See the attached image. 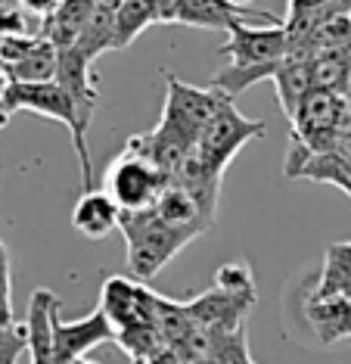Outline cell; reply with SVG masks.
<instances>
[{
  "label": "cell",
  "mask_w": 351,
  "mask_h": 364,
  "mask_svg": "<svg viewBox=\"0 0 351 364\" xmlns=\"http://www.w3.org/2000/svg\"><path fill=\"white\" fill-rule=\"evenodd\" d=\"M156 22H162L156 0H119V10H115V50L131 47Z\"/></svg>",
  "instance_id": "obj_19"
},
{
  "label": "cell",
  "mask_w": 351,
  "mask_h": 364,
  "mask_svg": "<svg viewBox=\"0 0 351 364\" xmlns=\"http://www.w3.org/2000/svg\"><path fill=\"white\" fill-rule=\"evenodd\" d=\"M224 100L227 97L218 94L212 85L196 87L174 75H165V106L156 125H162L165 131H171V134H178L180 140L196 146L199 134L215 119V112L224 106Z\"/></svg>",
  "instance_id": "obj_3"
},
{
  "label": "cell",
  "mask_w": 351,
  "mask_h": 364,
  "mask_svg": "<svg viewBox=\"0 0 351 364\" xmlns=\"http://www.w3.org/2000/svg\"><path fill=\"white\" fill-rule=\"evenodd\" d=\"M168 187V178L156 168L146 156L124 146L106 168L103 190L115 200L122 212H146L158 203V196Z\"/></svg>",
  "instance_id": "obj_2"
},
{
  "label": "cell",
  "mask_w": 351,
  "mask_h": 364,
  "mask_svg": "<svg viewBox=\"0 0 351 364\" xmlns=\"http://www.w3.org/2000/svg\"><path fill=\"white\" fill-rule=\"evenodd\" d=\"M252 305H255V299H249V296H233V293H224V289L212 287V289H205L202 296L190 299L187 311L199 330H205V333H212V336H221V333H237V330H242V318L249 314Z\"/></svg>",
  "instance_id": "obj_10"
},
{
  "label": "cell",
  "mask_w": 351,
  "mask_h": 364,
  "mask_svg": "<svg viewBox=\"0 0 351 364\" xmlns=\"http://www.w3.org/2000/svg\"><path fill=\"white\" fill-rule=\"evenodd\" d=\"M4 106L10 115L25 109V112L40 115V119L60 122V125L69 128L72 137H75V128H78L72 97L65 94L60 81H47V85H16V81H10V87L4 94Z\"/></svg>",
  "instance_id": "obj_8"
},
{
  "label": "cell",
  "mask_w": 351,
  "mask_h": 364,
  "mask_svg": "<svg viewBox=\"0 0 351 364\" xmlns=\"http://www.w3.org/2000/svg\"><path fill=\"white\" fill-rule=\"evenodd\" d=\"M348 19H351V10H348Z\"/></svg>",
  "instance_id": "obj_34"
},
{
  "label": "cell",
  "mask_w": 351,
  "mask_h": 364,
  "mask_svg": "<svg viewBox=\"0 0 351 364\" xmlns=\"http://www.w3.org/2000/svg\"><path fill=\"white\" fill-rule=\"evenodd\" d=\"M308 296H314V299H351V240L348 243H333L327 250L320 277Z\"/></svg>",
  "instance_id": "obj_15"
},
{
  "label": "cell",
  "mask_w": 351,
  "mask_h": 364,
  "mask_svg": "<svg viewBox=\"0 0 351 364\" xmlns=\"http://www.w3.org/2000/svg\"><path fill=\"white\" fill-rule=\"evenodd\" d=\"M115 10H119V0H99L97 13L90 16L87 28L81 31L78 44H75V50L81 56H87L90 63H94L99 53L115 50Z\"/></svg>",
  "instance_id": "obj_17"
},
{
  "label": "cell",
  "mask_w": 351,
  "mask_h": 364,
  "mask_svg": "<svg viewBox=\"0 0 351 364\" xmlns=\"http://www.w3.org/2000/svg\"><path fill=\"white\" fill-rule=\"evenodd\" d=\"M122 221V209L106 190H87L78 196L72 209V228L87 240H103L109 237Z\"/></svg>",
  "instance_id": "obj_12"
},
{
  "label": "cell",
  "mask_w": 351,
  "mask_h": 364,
  "mask_svg": "<svg viewBox=\"0 0 351 364\" xmlns=\"http://www.w3.org/2000/svg\"><path fill=\"white\" fill-rule=\"evenodd\" d=\"M333 0H289V16H311L320 10H330Z\"/></svg>",
  "instance_id": "obj_26"
},
{
  "label": "cell",
  "mask_w": 351,
  "mask_h": 364,
  "mask_svg": "<svg viewBox=\"0 0 351 364\" xmlns=\"http://www.w3.org/2000/svg\"><path fill=\"white\" fill-rule=\"evenodd\" d=\"M53 333H56V364H75L85 358L90 349H97L99 343H115V330L99 305L81 321H63L56 314Z\"/></svg>",
  "instance_id": "obj_9"
},
{
  "label": "cell",
  "mask_w": 351,
  "mask_h": 364,
  "mask_svg": "<svg viewBox=\"0 0 351 364\" xmlns=\"http://www.w3.org/2000/svg\"><path fill=\"white\" fill-rule=\"evenodd\" d=\"M13 324V271H0V330Z\"/></svg>",
  "instance_id": "obj_24"
},
{
  "label": "cell",
  "mask_w": 351,
  "mask_h": 364,
  "mask_svg": "<svg viewBox=\"0 0 351 364\" xmlns=\"http://www.w3.org/2000/svg\"><path fill=\"white\" fill-rule=\"evenodd\" d=\"M190 364H218V361L208 358V355H205V358H196V361H190Z\"/></svg>",
  "instance_id": "obj_32"
},
{
  "label": "cell",
  "mask_w": 351,
  "mask_h": 364,
  "mask_svg": "<svg viewBox=\"0 0 351 364\" xmlns=\"http://www.w3.org/2000/svg\"><path fill=\"white\" fill-rule=\"evenodd\" d=\"M274 85H277V100H280V106H283V112H286V119L292 122V115L298 112L302 100L314 90V81H311V60L289 53L286 60H283V65L277 69V75H274Z\"/></svg>",
  "instance_id": "obj_16"
},
{
  "label": "cell",
  "mask_w": 351,
  "mask_h": 364,
  "mask_svg": "<svg viewBox=\"0 0 351 364\" xmlns=\"http://www.w3.org/2000/svg\"><path fill=\"white\" fill-rule=\"evenodd\" d=\"M221 56H227L230 65H239V69H280L289 56L286 26L283 22L252 26L249 19H239L237 26H230Z\"/></svg>",
  "instance_id": "obj_5"
},
{
  "label": "cell",
  "mask_w": 351,
  "mask_h": 364,
  "mask_svg": "<svg viewBox=\"0 0 351 364\" xmlns=\"http://www.w3.org/2000/svg\"><path fill=\"white\" fill-rule=\"evenodd\" d=\"M156 299L158 293H153L146 284L122 274L106 277L103 289H99V309L109 318L115 333L156 324Z\"/></svg>",
  "instance_id": "obj_6"
},
{
  "label": "cell",
  "mask_w": 351,
  "mask_h": 364,
  "mask_svg": "<svg viewBox=\"0 0 351 364\" xmlns=\"http://www.w3.org/2000/svg\"><path fill=\"white\" fill-rule=\"evenodd\" d=\"M6 87H10V78H6V75H4V69H0V128H6V125H10V119H13V115L6 112V106H4Z\"/></svg>",
  "instance_id": "obj_28"
},
{
  "label": "cell",
  "mask_w": 351,
  "mask_h": 364,
  "mask_svg": "<svg viewBox=\"0 0 351 364\" xmlns=\"http://www.w3.org/2000/svg\"><path fill=\"white\" fill-rule=\"evenodd\" d=\"M178 4H180V0H156L162 22H174V10H178Z\"/></svg>",
  "instance_id": "obj_29"
},
{
  "label": "cell",
  "mask_w": 351,
  "mask_h": 364,
  "mask_svg": "<svg viewBox=\"0 0 351 364\" xmlns=\"http://www.w3.org/2000/svg\"><path fill=\"white\" fill-rule=\"evenodd\" d=\"M227 4L233 6V10H242V13H246V10H249V6H252V4H255V0H227ZM249 13H252V10H249Z\"/></svg>",
  "instance_id": "obj_31"
},
{
  "label": "cell",
  "mask_w": 351,
  "mask_h": 364,
  "mask_svg": "<svg viewBox=\"0 0 351 364\" xmlns=\"http://www.w3.org/2000/svg\"><path fill=\"white\" fill-rule=\"evenodd\" d=\"M153 209L158 212V218H162L171 230H178L187 243H193L196 237H202L205 230L215 225L218 200H208V196H199L187 187L168 184Z\"/></svg>",
  "instance_id": "obj_7"
},
{
  "label": "cell",
  "mask_w": 351,
  "mask_h": 364,
  "mask_svg": "<svg viewBox=\"0 0 351 364\" xmlns=\"http://www.w3.org/2000/svg\"><path fill=\"white\" fill-rule=\"evenodd\" d=\"M63 302L50 289H35L28 299V318H25V336H28V358L31 364H56V333L53 321Z\"/></svg>",
  "instance_id": "obj_11"
},
{
  "label": "cell",
  "mask_w": 351,
  "mask_h": 364,
  "mask_svg": "<svg viewBox=\"0 0 351 364\" xmlns=\"http://www.w3.org/2000/svg\"><path fill=\"white\" fill-rule=\"evenodd\" d=\"M25 352H28L25 324H13V327L0 330V364H19Z\"/></svg>",
  "instance_id": "obj_23"
},
{
  "label": "cell",
  "mask_w": 351,
  "mask_h": 364,
  "mask_svg": "<svg viewBox=\"0 0 351 364\" xmlns=\"http://www.w3.org/2000/svg\"><path fill=\"white\" fill-rule=\"evenodd\" d=\"M146 364H187V361H183L180 355L171 349V346H162V349H158V352H156V355H153V358H149Z\"/></svg>",
  "instance_id": "obj_27"
},
{
  "label": "cell",
  "mask_w": 351,
  "mask_h": 364,
  "mask_svg": "<svg viewBox=\"0 0 351 364\" xmlns=\"http://www.w3.org/2000/svg\"><path fill=\"white\" fill-rule=\"evenodd\" d=\"M0 271H10V252H6L4 240H0Z\"/></svg>",
  "instance_id": "obj_30"
},
{
  "label": "cell",
  "mask_w": 351,
  "mask_h": 364,
  "mask_svg": "<svg viewBox=\"0 0 351 364\" xmlns=\"http://www.w3.org/2000/svg\"><path fill=\"white\" fill-rule=\"evenodd\" d=\"M208 358H215L218 364H255L252 358H249V346H246V333H242V330L215 336Z\"/></svg>",
  "instance_id": "obj_21"
},
{
  "label": "cell",
  "mask_w": 351,
  "mask_h": 364,
  "mask_svg": "<svg viewBox=\"0 0 351 364\" xmlns=\"http://www.w3.org/2000/svg\"><path fill=\"white\" fill-rule=\"evenodd\" d=\"M119 230L124 234V250H128V268L134 280L146 284L158 271L178 255L187 240L178 230H171L158 218L156 209L146 212H122Z\"/></svg>",
  "instance_id": "obj_1"
},
{
  "label": "cell",
  "mask_w": 351,
  "mask_h": 364,
  "mask_svg": "<svg viewBox=\"0 0 351 364\" xmlns=\"http://www.w3.org/2000/svg\"><path fill=\"white\" fill-rule=\"evenodd\" d=\"M215 287L233 296H249L255 299V280H252V268L246 262H227L215 271Z\"/></svg>",
  "instance_id": "obj_20"
},
{
  "label": "cell",
  "mask_w": 351,
  "mask_h": 364,
  "mask_svg": "<svg viewBox=\"0 0 351 364\" xmlns=\"http://www.w3.org/2000/svg\"><path fill=\"white\" fill-rule=\"evenodd\" d=\"M75 364H94V361H85V358H81V361H75Z\"/></svg>",
  "instance_id": "obj_33"
},
{
  "label": "cell",
  "mask_w": 351,
  "mask_h": 364,
  "mask_svg": "<svg viewBox=\"0 0 351 364\" xmlns=\"http://www.w3.org/2000/svg\"><path fill=\"white\" fill-rule=\"evenodd\" d=\"M56 72H60V50L47 38H40V44L25 60L6 65L4 75L16 85H47V81H56Z\"/></svg>",
  "instance_id": "obj_18"
},
{
  "label": "cell",
  "mask_w": 351,
  "mask_h": 364,
  "mask_svg": "<svg viewBox=\"0 0 351 364\" xmlns=\"http://www.w3.org/2000/svg\"><path fill=\"white\" fill-rule=\"evenodd\" d=\"M97 4L99 0H63L60 10L38 26V35L47 38L56 50L75 47L81 38V31L87 28L90 16L97 13Z\"/></svg>",
  "instance_id": "obj_13"
},
{
  "label": "cell",
  "mask_w": 351,
  "mask_h": 364,
  "mask_svg": "<svg viewBox=\"0 0 351 364\" xmlns=\"http://www.w3.org/2000/svg\"><path fill=\"white\" fill-rule=\"evenodd\" d=\"M267 125L258 119H246L233 100H224V106L215 112V119L205 125V131L199 134V144H196V153L202 156V162L208 165L212 171L224 175L227 165L237 159V153L249 140H258L264 137Z\"/></svg>",
  "instance_id": "obj_4"
},
{
  "label": "cell",
  "mask_w": 351,
  "mask_h": 364,
  "mask_svg": "<svg viewBox=\"0 0 351 364\" xmlns=\"http://www.w3.org/2000/svg\"><path fill=\"white\" fill-rule=\"evenodd\" d=\"M271 19V13H242L233 10L227 0H180L178 10H174V22L187 28H218V31H230V26H237L239 19Z\"/></svg>",
  "instance_id": "obj_14"
},
{
  "label": "cell",
  "mask_w": 351,
  "mask_h": 364,
  "mask_svg": "<svg viewBox=\"0 0 351 364\" xmlns=\"http://www.w3.org/2000/svg\"><path fill=\"white\" fill-rule=\"evenodd\" d=\"M31 16L22 10L19 4H4L0 0V41L4 38H25V35H38L28 28Z\"/></svg>",
  "instance_id": "obj_22"
},
{
  "label": "cell",
  "mask_w": 351,
  "mask_h": 364,
  "mask_svg": "<svg viewBox=\"0 0 351 364\" xmlns=\"http://www.w3.org/2000/svg\"><path fill=\"white\" fill-rule=\"evenodd\" d=\"M16 4H19L22 10L31 16V19L44 22V19H50V16H53L56 10H60V4H63V0H16Z\"/></svg>",
  "instance_id": "obj_25"
}]
</instances>
